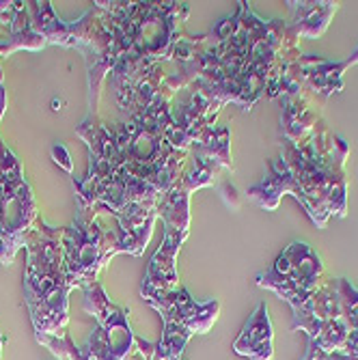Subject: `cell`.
<instances>
[{
  "label": "cell",
  "mask_w": 358,
  "mask_h": 360,
  "mask_svg": "<svg viewBox=\"0 0 358 360\" xmlns=\"http://www.w3.org/2000/svg\"><path fill=\"white\" fill-rule=\"evenodd\" d=\"M115 26L119 58L110 72V84L119 108L158 70L173 60L186 37L184 22L190 13L186 3H95Z\"/></svg>",
  "instance_id": "1"
},
{
  "label": "cell",
  "mask_w": 358,
  "mask_h": 360,
  "mask_svg": "<svg viewBox=\"0 0 358 360\" xmlns=\"http://www.w3.org/2000/svg\"><path fill=\"white\" fill-rule=\"evenodd\" d=\"M63 226H50L46 220L32 224L24 238L26 270L24 298L37 335H65L70 321L68 264H65Z\"/></svg>",
  "instance_id": "2"
},
{
  "label": "cell",
  "mask_w": 358,
  "mask_h": 360,
  "mask_svg": "<svg viewBox=\"0 0 358 360\" xmlns=\"http://www.w3.org/2000/svg\"><path fill=\"white\" fill-rule=\"evenodd\" d=\"M100 216L102 214L93 210H80L78 218L70 226H65V264H68V281L72 289H87L95 285L97 274L119 252L141 257L151 240L141 236H127L121 231L119 224L113 231L104 229L100 224Z\"/></svg>",
  "instance_id": "3"
},
{
  "label": "cell",
  "mask_w": 358,
  "mask_h": 360,
  "mask_svg": "<svg viewBox=\"0 0 358 360\" xmlns=\"http://www.w3.org/2000/svg\"><path fill=\"white\" fill-rule=\"evenodd\" d=\"M37 222V205L20 160L0 139V264L9 266Z\"/></svg>",
  "instance_id": "4"
},
{
  "label": "cell",
  "mask_w": 358,
  "mask_h": 360,
  "mask_svg": "<svg viewBox=\"0 0 358 360\" xmlns=\"http://www.w3.org/2000/svg\"><path fill=\"white\" fill-rule=\"evenodd\" d=\"M68 24V22H65ZM65 48H76L84 54L89 74V112L87 117H100V95L104 80L113 72L119 58V46L110 15L93 5L80 20L68 24V39Z\"/></svg>",
  "instance_id": "5"
},
{
  "label": "cell",
  "mask_w": 358,
  "mask_h": 360,
  "mask_svg": "<svg viewBox=\"0 0 358 360\" xmlns=\"http://www.w3.org/2000/svg\"><path fill=\"white\" fill-rule=\"evenodd\" d=\"M84 291V309L95 317L97 326L84 347H80V360H125L132 354L136 337L127 321V309L115 307L100 283Z\"/></svg>",
  "instance_id": "6"
},
{
  "label": "cell",
  "mask_w": 358,
  "mask_h": 360,
  "mask_svg": "<svg viewBox=\"0 0 358 360\" xmlns=\"http://www.w3.org/2000/svg\"><path fill=\"white\" fill-rule=\"evenodd\" d=\"M192 167L179 175L175 186L160 196L158 201V218L165 220L167 226H175L179 231H188L190 226V194L199 188L212 186L218 169H222L218 162L201 158V155H192Z\"/></svg>",
  "instance_id": "7"
},
{
  "label": "cell",
  "mask_w": 358,
  "mask_h": 360,
  "mask_svg": "<svg viewBox=\"0 0 358 360\" xmlns=\"http://www.w3.org/2000/svg\"><path fill=\"white\" fill-rule=\"evenodd\" d=\"M186 238H188V231H179L175 226L165 229V238H162L160 248L153 252L149 268L145 272V278L141 283V296L169 289L181 283L179 272H177V255Z\"/></svg>",
  "instance_id": "8"
},
{
  "label": "cell",
  "mask_w": 358,
  "mask_h": 360,
  "mask_svg": "<svg viewBox=\"0 0 358 360\" xmlns=\"http://www.w3.org/2000/svg\"><path fill=\"white\" fill-rule=\"evenodd\" d=\"M238 354L252 356L255 360H268L270 358V323L266 317V307H259L257 317L246 326L244 335L236 343Z\"/></svg>",
  "instance_id": "9"
},
{
  "label": "cell",
  "mask_w": 358,
  "mask_h": 360,
  "mask_svg": "<svg viewBox=\"0 0 358 360\" xmlns=\"http://www.w3.org/2000/svg\"><path fill=\"white\" fill-rule=\"evenodd\" d=\"M50 153H52V160L56 162V165H58L60 169H65V171H68V173H72V171H74V165H72L70 151L65 149L63 145H54Z\"/></svg>",
  "instance_id": "10"
},
{
  "label": "cell",
  "mask_w": 358,
  "mask_h": 360,
  "mask_svg": "<svg viewBox=\"0 0 358 360\" xmlns=\"http://www.w3.org/2000/svg\"><path fill=\"white\" fill-rule=\"evenodd\" d=\"M18 5L20 3H0V26H5L7 30L11 28L18 13Z\"/></svg>",
  "instance_id": "11"
},
{
  "label": "cell",
  "mask_w": 358,
  "mask_h": 360,
  "mask_svg": "<svg viewBox=\"0 0 358 360\" xmlns=\"http://www.w3.org/2000/svg\"><path fill=\"white\" fill-rule=\"evenodd\" d=\"M9 56V32L7 37H0V58ZM0 86H3V70H0Z\"/></svg>",
  "instance_id": "12"
},
{
  "label": "cell",
  "mask_w": 358,
  "mask_h": 360,
  "mask_svg": "<svg viewBox=\"0 0 358 360\" xmlns=\"http://www.w3.org/2000/svg\"><path fill=\"white\" fill-rule=\"evenodd\" d=\"M5 341H7V337L0 333V349H3V345H5Z\"/></svg>",
  "instance_id": "13"
}]
</instances>
